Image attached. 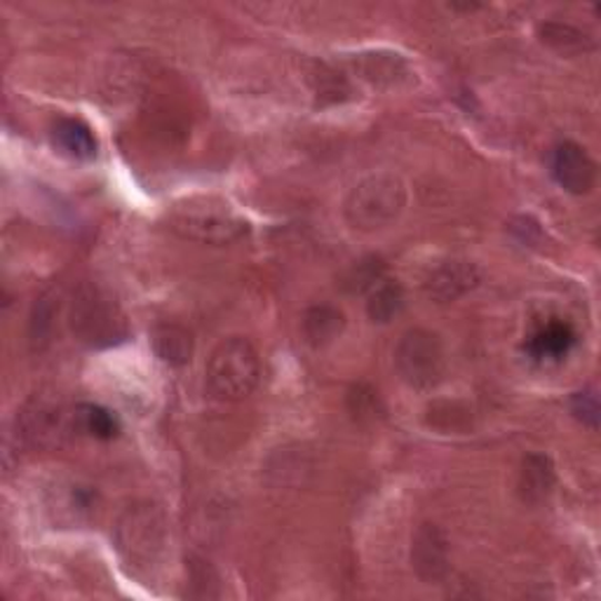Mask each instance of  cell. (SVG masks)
<instances>
[{
    "label": "cell",
    "mask_w": 601,
    "mask_h": 601,
    "mask_svg": "<svg viewBox=\"0 0 601 601\" xmlns=\"http://www.w3.org/2000/svg\"><path fill=\"white\" fill-rule=\"evenodd\" d=\"M71 329L90 348L118 345L130 337V327L118 303L94 284H82L71 303Z\"/></svg>",
    "instance_id": "obj_4"
},
{
    "label": "cell",
    "mask_w": 601,
    "mask_h": 601,
    "mask_svg": "<svg viewBox=\"0 0 601 601\" xmlns=\"http://www.w3.org/2000/svg\"><path fill=\"white\" fill-rule=\"evenodd\" d=\"M557 484V472L550 455L545 453H529L522 461L520 477H517V491H520V499L529 505H538L548 501Z\"/></svg>",
    "instance_id": "obj_11"
},
{
    "label": "cell",
    "mask_w": 601,
    "mask_h": 601,
    "mask_svg": "<svg viewBox=\"0 0 601 601\" xmlns=\"http://www.w3.org/2000/svg\"><path fill=\"white\" fill-rule=\"evenodd\" d=\"M259 381L261 355L250 339L228 337L212 350L204 371V383L212 398L221 402H240L252 395Z\"/></svg>",
    "instance_id": "obj_1"
},
{
    "label": "cell",
    "mask_w": 601,
    "mask_h": 601,
    "mask_svg": "<svg viewBox=\"0 0 601 601\" xmlns=\"http://www.w3.org/2000/svg\"><path fill=\"white\" fill-rule=\"evenodd\" d=\"M575 329L569 322H550L535 331L524 343L533 360H562L575 345Z\"/></svg>",
    "instance_id": "obj_15"
},
{
    "label": "cell",
    "mask_w": 601,
    "mask_h": 601,
    "mask_svg": "<svg viewBox=\"0 0 601 601\" xmlns=\"http://www.w3.org/2000/svg\"><path fill=\"white\" fill-rule=\"evenodd\" d=\"M550 172L571 196H585L597 183V162L575 141L557 143L550 156Z\"/></svg>",
    "instance_id": "obj_9"
},
{
    "label": "cell",
    "mask_w": 601,
    "mask_h": 601,
    "mask_svg": "<svg viewBox=\"0 0 601 601\" xmlns=\"http://www.w3.org/2000/svg\"><path fill=\"white\" fill-rule=\"evenodd\" d=\"M151 345L156 350V355L170 367L189 364L196 350L191 331L177 322H160L158 327H153Z\"/></svg>",
    "instance_id": "obj_12"
},
{
    "label": "cell",
    "mask_w": 601,
    "mask_h": 601,
    "mask_svg": "<svg viewBox=\"0 0 601 601\" xmlns=\"http://www.w3.org/2000/svg\"><path fill=\"white\" fill-rule=\"evenodd\" d=\"M395 369L413 390H432L444 381L447 352L442 339L428 329H409L395 348Z\"/></svg>",
    "instance_id": "obj_6"
},
{
    "label": "cell",
    "mask_w": 601,
    "mask_h": 601,
    "mask_svg": "<svg viewBox=\"0 0 601 601\" xmlns=\"http://www.w3.org/2000/svg\"><path fill=\"white\" fill-rule=\"evenodd\" d=\"M52 139H54V147L73 160L90 162L97 158V151H99L97 137L82 120H76V118L57 120L52 128Z\"/></svg>",
    "instance_id": "obj_14"
},
{
    "label": "cell",
    "mask_w": 601,
    "mask_h": 601,
    "mask_svg": "<svg viewBox=\"0 0 601 601\" xmlns=\"http://www.w3.org/2000/svg\"><path fill=\"white\" fill-rule=\"evenodd\" d=\"M482 276L477 271V266L463 259H451L440 263L434 271L425 278V294L428 299L438 303H453L461 297L470 294L472 289L480 284Z\"/></svg>",
    "instance_id": "obj_10"
},
{
    "label": "cell",
    "mask_w": 601,
    "mask_h": 601,
    "mask_svg": "<svg viewBox=\"0 0 601 601\" xmlns=\"http://www.w3.org/2000/svg\"><path fill=\"white\" fill-rule=\"evenodd\" d=\"M404 305H407V294H404V287L398 280H381L367 294V315L377 324H388L398 315H402Z\"/></svg>",
    "instance_id": "obj_16"
},
{
    "label": "cell",
    "mask_w": 601,
    "mask_h": 601,
    "mask_svg": "<svg viewBox=\"0 0 601 601\" xmlns=\"http://www.w3.org/2000/svg\"><path fill=\"white\" fill-rule=\"evenodd\" d=\"M116 543L126 564L137 573L160 567L168 545V529L160 510L149 503L130 508L116 527Z\"/></svg>",
    "instance_id": "obj_5"
},
{
    "label": "cell",
    "mask_w": 601,
    "mask_h": 601,
    "mask_svg": "<svg viewBox=\"0 0 601 601\" xmlns=\"http://www.w3.org/2000/svg\"><path fill=\"white\" fill-rule=\"evenodd\" d=\"M510 233L517 238V240H520L522 244H538V242H541L543 240V228H541V223H538L535 219H531V217H517V219H512L510 221Z\"/></svg>",
    "instance_id": "obj_23"
},
{
    "label": "cell",
    "mask_w": 601,
    "mask_h": 601,
    "mask_svg": "<svg viewBox=\"0 0 601 601\" xmlns=\"http://www.w3.org/2000/svg\"><path fill=\"white\" fill-rule=\"evenodd\" d=\"M381 280H385L383 263L379 259H362L350 268L341 284L348 294H369Z\"/></svg>",
    "instance_id": "obj_21"
},
{
    "label": "cell",
    "mask_w": 601,
    "mask_h": 601,
    "mask_svg": "<svg viewBox=\"0 0 601 601\" xmlns=\"http://www.w3.org/2000/svg\"><path fill=\"white\" fill-rule=\"evenodd\" d=\"M343 329H345L343 310L331 303L310 305L301 320L303 337L313 348L331 345L343 334Z\"/></svg>",
    "instance_id": "obj_13"
},
{
    "label": "cell",
    "mask_w": 601,
    "mask_h": 601,
    "mask_svg": "<svg viewBox=\"0 0 601 601\" xmlns=\"http://www.w3.org/2000/svg\"><path fill=\"white\" fill-rule=\"evenodd\" d=\"M24 438L36 447H57L64 442L71 432H78L76 409L69 411L59 400L36 395L24 411L19 413Z\"/></svg>",
    "instance_id": "obj_7"
},
{
    "label": "cell",
    "mask_w": 601,
    "mask_h": 601,
    "mask_svg": "<svg viewBox=\"0 0 601 601\" xmlns=\"http://www.w3.org/2000/svg\"><path fill=\"white\" fill-rule=\"evenodd\" d=\"M411 567L423 583H442L451 571L447 533L432 522H423L411 538Z\"/></svg>",
    "instance_id": "obj_8"
},
{
    "label": "cell",
    "mask_w": 601,
    "mask_h": 601,
    "mask_svg": "<svg viewBox=\"0 0 601 601\" xmlns=\"http://www.w3.org/2000/svg\"><path fill=\"white\" fill-rule=\"evenodd\" d=\"M538 36H541V40L548 48H552L554 52L564 54V57L588 54L597 48L592 36H588L585 31H580L571 24H564V22H545V24L538 27Z\"/></svg>",
    "instance_id": "obj_17"
},
{
    "label": "cell",
    "mask_w": 601,
    "mask_h": 601,
    "mask_svg": "<svg viewBox=\"0 0 601 601\" xmlns=\"http://www.w3.org/2000/svg\"><path fill=\"white\" fill-rule=\"evenodd\" d=\"M569 409H571L575 421H580L592 430L599 428V398H597L594 390L573 392V398L569 400Z\"/></svg>",
    "instance_id": "obj_22"
},
{
    "label": "cell",
    "mask_w": 601,
    "mask_h": 601,
    "mask_svg": "<svg viewBox=\"0 0 601 601\" xmlns=\"http://www.w3.org/2000/svg\"><path fill=\"white\" fill-rule=\"evenodd\" d=\"M360 71L374 86H398L411 71L400 54H362Z\"/></svg>",
    "instance_id": "obj_18"
},
{
    "label": "cell",
    "mask_w": 601,
    "mask_h": 601,
    "mask_svg": "<svg viewBox=\"0 0 601 601\" xmlns=\"http://www.w3.org/2000/svg\"><path fill=\"white\" fill-rule=\"evenodd\" d=\"M407 207V186L400 177L379 172L362 179L345 198V221L358 231H381L398 221Z\"/></svg>",
    "instance_id": "obj_3"
},
{
    "label": "cell",
    "mask_w": 601,
    "mask_h": 601,
    "mask_svg": "<svg viewBox=\"0 0 601 601\" xmlns=\"http://www.w3.org/2000/svg\"><path fill=\"white\" fill-rule=\"evenodd\" d=\"M348 411L358 423H377L379 419L385 417V404L379 395V390L367 383H358L348 392Z\"/></svg>",
    "instance_id": "obj_20"
},
{
    "label": "cell",
    "mask_w": 601,
    "mask_h": 601,
    "mask_svg": "<svg viewBox=\"0 0 601 601\" xmlns=\"http://www.w3.org/2000/svg\"><path fill=\"white\" fill-rule=\"evenodd\" d=\"M168 223L179 238L210 247L233 244L250 233V221L217 198H193L177 204Z\"/></svg>",
    "instance_id": "obj_2"
},
{
    "label": "cell",
    "mask_w": 601,
    "mask_h": 601,
    "mask_svg": "<svg viewBox=\"0 0 601 601\" xmlns=\"http://www.w3.org/2000/svg\"><path fill=\"white\" fill-rule=\"evenodd\" d=\"M76 423L78 432H86L97 440H113L120 430V423L113 413L99 404H78Z\"/></svg>",
    "instance_id": "obj_19"
}]
</instances>
